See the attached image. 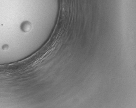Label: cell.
<instances>
[{"label": "cell", "instance_id": "6da1fadb", "mask_svg": "<svg viewBox=\"0 0 136 108\" xmlns=\"http://www.w3.org/2000/svg\"><path fill=\"white\" fill-rule=\"evenodd\" d=\"M22 29L24 31H29L31 29V24L29 22H24L22 25Z\"/></svg>", "mask_w": 136, "mask_h": 108}]
</instances>
